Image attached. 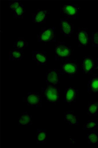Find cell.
<instances>
[{
    "mask_svg": "<svg viewBox=\"0 0 98 148\" xmlns=\"http://www.w3.org/2000/svg\"><path fill=\"white\" fill-rule=\"evenodd\" d=\"M55 60L63 61L70 60L73 50L71 46L65 42L58 41L55 45Z\"/></svg>",
    "mask_w": 98,
    "mask_h": 148,
    "instance_id": "1",
    "label": "cell"
},
{
    "mask_svg": "<svg viewBox=\"0 0 98 148\" xmlns=\"http://www.w3.org/2000/svg\"><path fill=\"white\" fill-rule=\"evenodd\" d=\"M60 75L68 76L73 78L78 75V64L76 60H69L63 61L59 70Z\"/></svg>",
    "mask_w": 98,
    "mask_h": 148,
    "instance_id": "2",
    "label": "cell"
},
{
    "mask_svg": "<svg viewBox=\"0 0 98 148\" xmlns=\"http://www.w3.org/2000/svg\"><path fill=\"white\" fill-rule=\"evenodd\" d=\"M41 95L48 102L55 103L60 101V89L56 86L47 85L42 88Z\"/></svg>",
    "mask_w": 98,
    "mask_h": 148,
    "instance_id": "3",
    "label": "cell"
},
{
    "mask_svg": "<svg viewBox=\"0 0 98 148\" xmlns=\"http://www.w3.org/2000/svg\"><path fill=\"white\" fill-rule=\"evenodd\" d=\"M80 7L78 5L71 3L63 4L60 7V12L66 18H78Z\"/></svg>",
    "mask_w": 98,
    "mask_h": 148,
    "instance_id": "4",
    "label": "cell"
},
{
    "mask_svg": "<svg viewBox=\"0 0 98 148\" xmlns=\"http://www.w3.org/2000/svg\"><path fill=\"white\" fill-rule=\"evenodd\" d=\"M56 32L54 27L44 28L38 34L37 40L38 42H55Z\"/></svg>",
    "mask_w": 98,
    "mask_h": 148,
    "instance_id": "5",
    "label": "cell"
},
{
    "mask_svg": "<svg viewBox=\"0 0 98 148\" xmlns=\"http://www.w3.org/2000/svg\"><path fill=\"white\" fill-rule=\"evenodd\" d=\"M42 96L37 92H29L25 97L23 98V102L29 106L36 108L42 107Z\"/></svg>",
    "mask_w": 98,
    "mask_h": 148,
    "instance_id": "6",
    "label": "cell"
},
{
    "mask_svg": "<svg viewBox=\"0 0 98 148\" xmlns=\"http://www.w3.org/2000/svg\"><path fill=\"white\" fill-rule=\"evenodd\" d=\"M96 64V59L91 56H85L83 58L81 63V70L85 74L92 73L95 70Z\"/></svg>",
    "mask_w": 98,
    "mask_h": 148,
    "instance_id": "7",
    "label": "cell"
},
{
    "mask_svg": "<svg viewBox=\"0 0 98 148\" xmlns=\"http://www.w3.org/2000/svg\"><path fill=\"white\" fill-rule=\"evenodd\" d=\"M76 38L79 47L86 46L90 42L87 29L83 27L78 28V31L76 34Z\"/></svg>",
    "mask_w": 98,
    "mask_h": 148,
    "instance_id": "8",
    "label": "cell"
},
{
    "mask_svg": "<svg viewBox=\"0 0 98 148\" xmlns=\"http://www.w3.org/2000/svg\"><path fill=\"white\" fill-rule=\"evenodd\" d=\"M60 74L56 69H51L46 73V82L47 85L56 86L60 83Z\"/></svg>",
    "mask_w": 98,
    "mask_h": 148,
    "instance_id": "9",
    "label": "cell"
},
{
    "mask_svg": "<svg viewBox=\"0 0 98 148\" xmlns=\"http://www.w3.org/2000/svg\"><path fill=\"white\" fill-rule=\"evenodd\" d=\"M61 33L66 37L70 36L74 32V24L68 18H61L60 22Z\"/></svg>",
    "mask_w": 98,
    "mask_h": 148,
    "instance_id": "10",
    "label": "cell"
},
{
    "mask_svg": "<svg viewBox=\"0 0 98 148\" xmlns=\"http://www.w3.org/2000/svg\"><path fill=\"white\" fill-rule=\"evenodd\" d=\"M79 92L74 88L69 87L66 88L64 92V101L68 103L76 102L78 99Z\"/></svg>",
    "mask_w": 98,
    "mask_h": 148,
    "instance_id": "11",
    "label": "cell"
},
{
    "mask_svg": "<svg viewBox=\"0 0 98 148\" xmlns=\"http://www.w3.org/2000/svg\"><path fill=\"white\" fill-rule=\"evenodd\" d=\"M48 10L38 9L36 13L32 14L33 23L37 24L45 23L48 14H50Z\"/></svg>",
    "mask_w": 98,
    "mask_h": 148,
    "instance_id": "12",
    "label": "cell"
},
{
    "mask_svg": "<svg viewBox=\"0 0 98 148\" xmlns=\"http://www.w3.org/2000/svg\"><path fill=\"white\" fill-rule=\"evenodd\" d=\"M32 60L36 61L38 65H45L47 60L46 51H33L32 56Z\"/></svg>",
    "mask_w": 98,
    "mask_h": 148,
    "instance_id": "13",
    "label": "cell"
},
{
    "mask_svg": "<svg viewBox=\"0 0 98 148\" xmlns=\"http://www.w3.org/2000/svg\"><path fill=\"white\" fill-rule=\"evenodd\" d=\"M87 90L90 93H98V75L92 76L87 84Z\"/></svg>",
    "mask_w": 98,
    "mask_h": 148,
    "instance_id": "14",
    "label": "cell"
},
{
    "mask_svg": "<svg viewBox=\"0 0 98 148\" xmlns=\"http://www.w3.org/2000/svg\"><path fill=\"white\" fill-rule=\"evenodd\" d=\"M64 120L66 122L70 125H78V116L72 112H67L64 113Z\"/></svg>",
    "mask_w": 98,
    "mask_h": 148,
    "instance_id": "15",
    "label": "cell"
},
{
    "mask_svg": "<svg viewBox=\"0 0 98 148\" xmlns=\"http://www.w3.org/2000/svg\"><path fill=\"white\" fill-rule=\"evenodd\" d=\"M32 116L29 115L27 112L22 113L18 119V124L22 125H30L33 124L32 120Z\"/></svg>",
    "mask_w": 98,
    "mask_h": 148,
    "instance_id": "16",
    "label": "cell"
},
{
    "mask_svg": "<svg viewBox=\"0 0 98 148\" xmlns=\"http://www.w3.org/2000/svg\"><path fill=\"white\" fill-rule=\"evenodd\" d=\"M23 58V52L22 51L14 49L9 52L10 60H20Z\"/></svg>",
    "mask_w": 98,
    "mask_h": 148,
    "instance_id": "17",
    "label": "cell"
},
{
    "mask_svg": "<svg viewBox=\"0 0 98 148\" xmlns=\"http://www.w3.org/2000/svg\"><path fill=\"white\" fill-rule=\"evenodd\" d=\"M47 133L45 129L37 130V142L39 144H45L46 143Z\"/></svg>",
    "mask_w": 98,
    "mask_h": 148,
    "instance_id": "18",
    "label": "cell"
},
{
    "mask_svg": "<svg viewBox=\"0 0 98 148\" xmlns=\"http://www.w3.org/2000/svg\"><path fill=\"white\" fill-rule=\"evenodd\" d=\"M88 115L95 116L98 113V102H90L88 103L87 108Z\"/></svg>",
    "mask_w": 98,
    "mask_h": 148,
    "instance_id": "19",
    "label": "cell"
},
{
    "mask_svg": "<svg viewBox=\"0 0 98 148\" xmlns=\"http://www.w3.org/2000/svg\"><path fill=\"white\" fill-rule=\"evenodd\" d=\"M28 46L29 43L27 41L24 39L19 38L14 42L13 47L14 49L23 51Z\"/></svg>",
    "mask_w": 98,
    "mask_h": 148,
    "instance_id": "20",
    "label": "cell"
},
{
    "mask_svg": "<svg viewBox=\"0 0 98 148\" xmlns=\"http://www.w3.org/2000/svg\"><path fill=\"white\" fill-rule=\"evenodd\" d=\"M97 120H91L88 121L83 126V129L85 130L97 131L98 130L97 125Z\"/></svg>",
    "mask_w": 98,
    "mask_h": 148,
    "instance_id": "21",
    "label": "cell"
},
{
    "mask_svg": "<svg viewBox=\"0 0 98 148\" xmlns=\"http://www.w3.org/2000/svg\"><path fill=\"white\" fill-rule=\"evenodd\" d=\"M87 138L88 144H98V133L97 131H93L87 134Z\"/></svg>",
    "mask_w": 98,
    "mask_h": 148,
    "instance_id": "22",
    "label": "cell"
},
{
    "mask_svg": "<svg viewBox=\"0 0 98 148\" xmlns=\"http://www.w3.org/2000/svg\"><path fill=\"white\" fill-rule=\"evenodd\" d=\"M25 10L24 8V5L22 4L14 12V16L16 18H23Z\"/></svg>",
    "mask_w": 98,
    "mask_h": 148,
    "instance_id": "23",
    "label": "cell"
},
{
    "mask_svg": "<svg viewBox=\"0 0 98 148\" xmlns=\"http://www.w3.org/2000/svg\"><path fill=\"white\" fill-rule=\"evenodd\" d=\"M22 3L18 1H10L9 3V8L12 12L14 11L20 6Z\"/></svg>",
    "mask_w": 98,
    "mask_h": 148,
    "instance_id": "24",
    "label": "cell"
},
{
    "mask_svg": "<svg viewBox=\"0 0 98 148\" xmlns=\"http://www.w3.org/2000/svg\"><path fill=\"white\" fill-rule=\"evenodd\" d=\"M90 41L93 46L98 47V32L92 33Z\"/></svg>",
    "mask_w": 98,
    "mask_h": 148,
    "instance_id": "25",
    "label": "cell"
},
{
    "mask_svg": "<svg viewBox=\"0 0 98 148\" xmlns=\"http://www.w3.org/2000/svg\"><path fill=\"white\" fill-rule=\"evenodd\" d=\"M95 70H98V58L96 59V64Z\"/></svg>",
    "mask_w": 98,
    "mask_h": 148,
    "instance_id": "26",
    "label": "cell"
},
{
    "mask_svg": "<svg viewBox=\"0 0 98 148\" xmlns=\"http://www.w3.org/2000/svg\"><path fill=\"white\" fill-rule=\"evenodd\" d=\"M97 125L98 128V120H97Z\"/></svg>",
    "mask_w": 98,
    "mask_h": 148,
    "instance_id": "27",
    "label": "cell"
}]
</instances>
